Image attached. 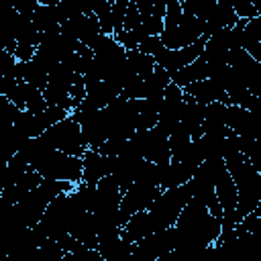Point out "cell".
I'll return each instance as SVG.
<instances>
[{"label": "cell", "mask_w": 261, "mask_h": 261, "mask_svg": "<svg viewBox=\"0 0 261 261\" xmlns=\"http://www.w3.org/2000/svg\"><path fill=\"white\" fill-rule=\"evenodd\" d=\"M173 234L175 249L196 253L216 243L220 237V218L212 216L202 204L190 200L173 224Z\"/></svg>", "instance_id": "obj_1"}, {"label": "cell", "mask_w": 261, "mask_h": 261, "mask_svg": "<svg viewBox=\"0 0 261 261\" xmlns=\"http://www.w3.org/2000/svg\"><path fill=\"white\" fill-rule=\"evenodd\" d=\"M222 161L237 188V218L241 220L261 206V173L239 151L224 155Z\"/></svg>", "instance_id": "obj_2"}, {"label": "cell", "mask_w": 261, "mask_h": 261, "mask_svg": "<svg viewBox=\"0 0 261 261\" xmlns=\"http://www.w3.org/2000/svg\"><path fill=\"white\" fill-rule=\"evenodd\" d=\"M202 35H206L204 22L196 16L181 10V2L171 0L165 2V16H163V33L159 35V41L165 49L177 51L192 43H196Z\"/></svg>", "instance_id": "obj_3"}, {"label": "cell", "mask_w": 261, "mask_h": 261, "mask_svg": "<svg viewBox=\"0 0 261 261\" xmlns=\"http://www.w3.org/2000/svg\"><path fill=\"white\" fill-rule=\"evenodd\" d=\"M190 202V194L186 186H177V188H167L161 190L157 194V198L153 200V204L147 208L155 230H163L175 224L179 212L184 210V206Z\"/></svg>", "instance_id": "obj_4"}, {"label": "cell", "mask_w": 261, "mask_h": 261, "mask_svg": "<svg viewBox=\"0 0 261 261\" xmlns=\"http://www.w3.org/2000/svg\"><path fill=\"white\" fill-rule=\"evenodd\" d=\"M49 149L53 151H59V153H65V155H73V157H84L88 147L82 139V133H80V126L77 122L67 116L63 120H59L57 124L49 126L41 137H39Z\"/></svg>", "instance_id": "obj_5"}, {"label": "cell", "mask_w": 261, "mask_h": 261, "mask_svg": "<svg viewBox=\"0 0 261 261\" xmlns=\"http://www.w3.org/2000/svg\"><path fill=\"white\" fill-rule=\"evenodd\" d=\"M82 159L73 157V155H65L59 151L49 149V153L39 161V165L35 167V171L43 177V179H51V181H65L71 186H77L82 181Z\"/></svg>", "instance_id": "obj_6"}, {"label": "cell", "mask_w": 261, "mask_h": 261, "mask_svg": "<svg viewBox=\"0 0 261 261\" xmlns=\"http://www.w3.org/2000/svg\"><path fill=\"white\" fill-rule=\"evenodd\" d=\"M181 112H184V90L169 82V86L163 92V102L157 110V124L155 126L167 137L173 135L179 128Z\"/></svg>", "instance_id": "obj_7"}, {"label": "cell", "mask_w": 261, "mask_h": 261, "mask_svg": "<svg viewBox=\"0 0 261 261\" xmlns=\"http://www.w3.org/2000/svg\"><path fill=\"white\" fill-rule=\"evenodd\" d=\"M206 41H208V35H202L196 43H192V45H188V47H184V49H177V51H169V49L163 47V49L153 57V59H155V65L161 67L167 75H173L175 71H179L181 67L190 65L192 61H196V59L202 55Z\"/></svg>", "instance_id": "obj_8"}, {"label": "cell", "mask_w": 261, "mask_h": 261, "mask_svg": "<svg viewBox=\"0 0 261 261\" xmlns=\"http://www.w3.org/2000/svg\"><path fill=\"white\" fill-rule=\"evenodd\" d=\"M161 190L157 186H149V184H139L135 181L128 190L122 192V198H120V204H118V216H120V222L124 224L133 214L141 212V210H147L153 200L157 198Z\"/></svg>", "instance_id": "obj_9"}, {"label": "cell", "mask_w": 261, "mask_h": 261, "mask_svg": "<svg viewBox=\"0 0 261 261\" xmlns=\"http://www.w3.org/2000/svg\"><path fill=\"white\" fill-rule=\"evenodd\" d=\"M141 18V29L147 37H159L163 33V16H165V2L159 0H139L135 2Z\"/></svg>", "instance_id": "obj_10"}, {"label": "cell", "mask_w": 261, "mask_h": 261, "mask_svg": "<svg viewBox=\"0 0 261 261\" xmlns=\"http://www.w3.org/2000/svg\"><path fill=\"white\" fill-rule=\"evenodd\" d=\"M226 128L245 139H259V122L255 114L243 106H228L226 110Z\"/></svg>", "instance_id": "obj_11"}, {"label": "cell", "mask_w": 261, "mask_h": 261, "mask_svg": "<svg viewBox=\"0 0 261 261\" xmlns=\"http://www.w3.org/2000/svg\"><path fill=\"white\" fill-rule=\"evenodd\" d=\"M181 90H184L186 96H190L192 100H196L202 106H208L212 102H220V104L230 106V100H228L226 92L218 84H214L212 80H208V77L206 80H200V82H194V84H190V86H186Z\"/></svg>", "instance_id": "obj_12"}, {"label": "cell", "mask_w": 261, "mask_h": 261, "mask_svg": "<svg viewBox=\"0 0 261 261\" xmlns=\"http://www.w3.org/2000/svg\"><path fill=\"white\" fill-rule=\"evenodd\" d=\"M82 181L80 184H86V186H96L102 177L108 175V159L106 155L98 153V151H86V155L82 157Z\"/></svg>", "instance_id": "obj_13"}, {"label": "cell", "mask_w": 261, "mask_h": 261, "mask_svg": "<svg viewBox=\"0 0 261 261\" xmlns=\"http://www.w3.org/2000/svg\"><path fill=\"white\" fill-rule=\"evenodd\" d=\"M204 108L196 100L184 94V112H181V122L179 126L190 135V139L202 137V122H204Z\"/></svg>", "instance_id": "obj_14"}, {"label": "cell", "mask_w": 261, "mask_h": 261, "mask_svg": "<svg viewBox=\"0 0 261 261\" xmlns=\"http://www.w3.org/2000/svg\"><path fill=\"white\" fill-rule=\"evenodd\" d=\"M96 251L100 253L102 261H133V243L122 234L102 241Z\"/></svg>", "instance_id": "obj_15"}, {"label": "cell", "mask_w": 261, "mask_h": 261, "mask_svg": "<svg viewBox=\"0 0 261 261\" xmlns=\"http://www.w3.org/2000/svg\"><path fill=\"white\" fill-rule=\"evenodd\" d=\"M206 77H208V63L202 59V55L196 61H192L190 65H186L179 71H175L173 75H169L171 84H175L177 88H186V86L200 82V80H206Z\"/></svg>", "instance_id": "obj_16"}, {"label": "cell", "mask_w": 261, "mask_h": 261, "mask_svg": "<svg viewBox=\"0 0 261 261\" xmlns=\"http://www.w3.org/2000/svg\"><path fill=\"white\" fill-rule=\"evenodd\" d=\"M47 80H49V71L35 55L29 61H22V82L24 84H29L35 90L43 92L45 86H47Z\"/></svg>", "instance_id": "obj_17"}, {"label": "cell", "mask_w": 261, "mask_h": 261, "mask_svg": "<svg viewBox=\"0 0 261 261\" xmlns=\"http://www.w3.org/2000/svg\"><path fill=\"white\" fill-rule=\"evenodd\" d=\"M126 61H128V67L133 71V75L137 77H145L149 73H153L155 69V59L147 53H141V51H126Z\"/></svg>", "instance_id": "obj_18"}, {"label": "cell", "mask_w": 261, "mask_h": 261, "mask_svg": "<svg viewBox=\"0 0 261 261\" xmlns=\"http://www.w3.org/2000/svg\"><path fill=\"white\" fill-rule=\"evenodd\" d=\"M234 14L239 20H253V18H259V10L255 8L253 2L249 0H243V2H230Z\"/></svg>", "instance_id": "obj_19"}, {"label": "cell", "mask_w": 261, "mask_h": 261, "mask_svg": "<svg viewBox=\"0 0 261 261\" xmlns=\"http://www.w3.org/2000/svg\"><path fill=\"white\" fill-rule=\"evenodd\" d=\"M192 261H214V247H204L192 255Z\"/></svg>", "instance_id": "obj_20"}, {"label": "cell", "mask_w": 261, "mask_h": 261, "mask_svg": "<svg viewBox=\"0 0 261 261\" xmlns=\"http://www.w3.org/2000/svg\"><path fill=\"white\" fill-rule=\"evenodd\" d=\"M6 188V165L0 167V200H2V192Z\"/></svg>", "instance_id": "obj_21"}]
</instances>
